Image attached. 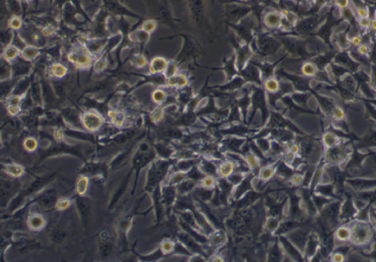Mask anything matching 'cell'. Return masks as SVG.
I'll return each mask as SVG.
<instances>
[{"label": "cell", "instance_id": "1", "mask_svg": "<svg viewBox=\"0 0 376 262\" xmlns=\"http://www.w3.org/2000/svg\"><path fill=\"white\" fill-rule=\"evenodd\" d=\"M302 72L306 76H314L317 74V68L311 63H305L302 67Z\"/></svg>", "mask_w": 376, "mask_h": 262}, {"label": "cell", "instance_id": "2", "mask_svg": "<svg viewBox=\"0 0 376 262\" xmlns=\"http://www.w3.org/2000/svg\"><path fill=\"white\" fill-rule=\"evenodd\" d=\"M84 123L88 126V128H94L99 126V120L98 117L93 116V115H88L87 117H85V122Z\"/></svg>", "mask_w": 376, "mask_h": 262}, {"label": "cell", "instance_id": "3", "mask_svg": "<svg viewBox=\"0 0 376 262\" xmlns=\"http://www.w3.org/2000/svg\"><path fill=\"white\" fill-rule=\"evenodd\" d=\"M55 197L52 195H48L43 197L40 200V204L45 207L52 206L55 202Z\"/></svg>", "mask_w": 376, "mask_h": 262}, {"label": "cell", "instance_id": "4", "mask_svg": "<svg viewBox=\"0 0 376 262\" xmlns=\"http://www.w3.org/2000/svg\"><path fill=\"white\" fill-rule=\"evenodd\" d=\"M166 66V62L163 59H155V60L152 63V68L154 71H160L165 69Z\"/></svg>", "mask_w": 376, "mask_h": 262}, {"label": "cell", "instance_id": "5", "mask_svg": "<svg viewBox=\"0 0 376 262\" xmlns=\"http://www.w3.org/2000/svg\"><path fill=\"white\" fill-rule=\"evenodd\" d=\"M233 170V165L232 163L227 162L221 165L220 167V173L223 176H227L231 173Z\"/></svg>", "mask_w": 376, "mask_h": 262}, {"label": "cell", "instance_id": "6", "mask_svg": "<svg viewBox=\"0 0 376 262\" xmlns=\"http://www.w3.org/2000/svg\"><path fill=\"white\" fill-rule=\"evenodd\" d=\"M369 46L366 44V43H362V44L358 46L356 48V52H357V54L358 55L360 56H362V57H366L369 54Z\"/></svg>", "mask_w": 376, "mask_h": 262}, {"label": "cell", "instance_id": "7", "mask_svg": "<svg viewBox=\"0 0 376 262\" xmlns=\"http://www.w3.org/2000/svg\"><path fill=\"white\" fill-rule=\"evenodd\" d=\"M282 242H283V243L284 244V247H285V248L287 250V251L289 253H290L291 255H292L293 257H295V259H301V257H300V255L298 254V253L297 252L296 250H295V249L293 248V247L291 245V244L289 243V242L286 241V239H282Z\"/></svg>", "mask_w": 376, "mask_h": 262}, {"label": "cell", "instance_id": "8", "mask_svg": "<svg viewBox=\"0 0 376 262\" xmlns=\"http://www.w3.org/2000/svg\"><path fill=\"white\" fill-rule=\"evenodd\" d=\"M355 14L359 19L369 17V10L365 7H357L356 9Z\"/></svg>", "mask_w": 376, "mask_h": 262}, {"label": "cell", "instance_id": "9", "mask_svg": "<svg viewBox=\"0 0 376 262\" xmlns=\"http://www.w3.org/2000/svg\"><path fill=\"white\" fill-rule=\"evenodd\" d=\"M351 2L350 0H334V5L340 10H344L349 8Z\"/></svg>", "mask_w": 376, "mask_h": 262}, {"label": "cell", "instance_id": "10", "mask_svg": "<svg viewBox=\"0 0 376 262\" xmlns=\"http://www.w3.org/2000/svg\"><path fill=\"white\" fill-rule=\"evenodd\" d=\"M370 23L371 19H369V17L358 19V25H359V27L362 28V29H367V28H369V27H370Z\"/></svg>", "mask_w": 376, "mask_h": 262}, {"label": "cell", "instance_id": "11", "mask_svg": "<svg viewBox=\"0 0 376 262\" xmlns=\"http://www.w3.org/2000/svg\"><path fill=\"white\" fill-rule=\"evenodd\" d=\"M273 172H274V170H273V168L266 167L263 169L262 172H261V177L264 178V179H267V178H270L273 176Z\"/></svg>", "mask_w": 376, "mask_h": 262}, {"label": "cell", "instance_id": "12", "mask_svg": "<svg viewBox=\"0 0 376 262\" xmlns=\"http://www.w3.org/2000/svg\"><path fill=\"white\" fill-rule=\"evenodd\" d=\"M338 209H339L338 204H334V205H332V206H330L329 208L328 209V210L326 211V214H327L328 217H335L336 214H337Z\"/></svg>", "mask_w": 376, "mask_h": 262}, {"label": "cell", "instance_id": "13", "mask_svg": "<svg viewBox=\"0 0 376 262\" xmlns=\"http://www.w3.org/2000/svg\"><path fill=\"white\" fill-rule=\"evenodd\" d=\"M351 184L356 187H370L372 185H374V182H366V181H352Z\"/></svg>", "mask_w": 376, "mask_h": 262}, {"label": "cell", "instance_id": "14", "mask_svg": "<svg viewBox=\"0 0 376 262\" xmlns=\"http://www.w3.org/2000/svg\"><path fill=\"white\" fill-rule=\"evenodd\" d=\"M65 238V233L62 231H56L52 234V239L56 242H61Z\"/></svg>", "mask_w": 376, "mask_h": 262}, {"label": "cell", "instance_id": "15", "mask_svg": "<svg viewBox=\"0 0 376 262\" xmlns=\"http://www.w3.org/2000/svg\"><path fill=\"white\" fill-rule=\"evenodd\" d=\"M77 206L82 215H87V213H88V207H87L85 203L83 201V200L79 199L77 200Z\"/></svg>", "mask_w": 376, "mask_h": 262}, {"label": "cell", "instance_id": "16", "mask_svg": "<svg viewBox=\"0 0 376 262\" xmlns=\"http://www.w3.org/2000/svg\"><path fill=\"white\" fill-rule=\"evenodd\" d=\"M266 88L267 90H270V91H275L278 90V87H279V85H278V83L275 82V80H269L267 81L266 82Z\"/></svg>", "mask_w": 376, "mask_h": 262}, {"label": "cell", "instance_id": "17", "mask_svg": "<svg viewBox=\"0 0 376 262\" xmlns=\"http://www.w3.org/2000/svg\"><path fill=\"white\" fill-rule=\"evenodd\" d=\"M350 43H351L352 46H353L358 47V46L362 43V38L358 35H354L352 37L351 40H350Z\"/></svg>", "mask_w": 376, "mask_h": 262}, {"label": "cell", "instance_id": "18", "mask_svg": "<svg viewBox=\"0 0 376 262\" xmlns=\"http://www.w3.org/2000/svg\"><path fill=\"white\" fill-rule=\"evenodd\" d=\"M267 20L269 25H275L279 21V17L275 14H270L267 16Z\"/></svg>", "mask_w": 376, "mask_h": 262}, {"label": "cell", "instance_id": "19", "mask_svg": "<svg viewBox=\"0 0 376 262\" xmlns=\"http://www.w3.org/2000/svg\"><path fill=\"white\" fill-rule=\"evenodd\" d=\"M186 79L183 77V76H177V77L173 78V83H174L173 85H180V86H183V85H186Z\"/></svg>", "mask_w": 376, "mask_h": 262}, {"label": "cell", "instance_id": "20", "mask_svg": "<svg viewBox=\"0 0 376 262\" xmlns=\"http://www.w3.org/2000/svg\"><path fill=\"white\" fill-rule=\"evenodd\" d=\"M86 186H87V180L85 179V178H82V179L79 182V184H78V190H79L81 193H84V190H85V189H86Z\"/></svg>", "mask_w": 376, "mask_h": 262}, {"label": "cell", "instance_id": "21", "mask_svg": "<svg viewBox=\"0 0 376 262\" xmlns=\"http://www.w3.org/2000/svg\"><path fill=\"white\" fill-rule=\"evenodd\" d=\"M353 213V209L351 202H347L344 209V214L345 216H349Z\"/></svg>", "mask_w": 376, "mask_h": 262}, {"label": "cell", "instance_id": "22", "mask_svg": "<svg viewBox=\"0 0 376 262\" xmlns=\"http://www.w3.org/2000/svg\"><path fill=\"white\" fill-rule=\"evenodd\" d=\"M43 224V220L39 217H35L31 220V225L35 228H38Z\"/></svg>", "mask_w": 376, "mask_h": 262}, {"label": "cell", "instance_id": "23", "mask_svg": "<svg viewBox=\"0 0 376 262\" xmlns=\"http://www.w3.org/2000/svg\"><path fill=\"white\" fill-rule=\"evenodd\" d=\"M356 236H357V237L360 239L364 238L366 237V229L362 228V227L358 228L356 229Z\"/></svg>", "mask_w": 376, "mask_h": 262}, {"label": "cell", "instance_id": "24", "mask_svg": "<svg viewBox=\"0 0 376 262\" xmlns=\"http://www.w3.org/2000/svg\"><path fill=\"white\" fill-rule=\"evenodd\" d=\"M203 184L205 187H211L214 185V179L211 177H206L203 180Z\"/></svg>", "mask_w": 376, "mask_h": 262}, {"label": "cell", "instance_id": "25", "mask_svg": "<svg viewBox=\"0 0 376 262\" xmlns=\"http://www.w3.org/2000/svg\"><path fill=\"white\" fill-rule=\"evenodd\" d=\"M319 190L322 193L325 194V195H331L332 194V187L331 186H324L320 187L319 188Z\"/></svg>", "mask_w": 376, "mask_h": 262}, {"label": "cell", "instance_id": "26", "mask_svg": "<svg viewBox=\"0 0 376 262\" xmlns=\"http://www.w3.org/2000/svg\"><path fill=\"white\" fill-rule=\"evenodd\" d=\"M154 98L156 101H161L164 99V93L161 92V91H156V92L154 93Z\"/></svg>", "mask_w": 376, "mask_h": 262}, {"label": "cell", "instance_id": "27", "mask_svg": "<svg viewBox=\"0 0 376 262\" xmlns=\"http://www.w3.org/2000/svg\"><path fill=\"white\" fill-rule=\"evenodd\" d=\"M277 226V222L275 220H270L267 222V228L269 229V231H272Z\"/></svg>", "mask_w": 376, "mask_h": 262}, {"label": "cell", "instance_id": "28", "mask_svg": "<svg viewBox=\"0 0 376 262\" xmlns=\"http://www.w3.org/2000/svg\"><path fill=\"white\" fill-rule=\"evenodd\" d=\"M248 160L249 163L251 164V165L253 168H256V167H257V166H258L257 165V162H256V160L255 157H254L253 156H252V155H251V156H248Z\"/></svg>", "mask_w": 376, "mask_h": 262}, {"label": "cell", "instance_id": "29", "mask_svg": "<svg viewBox=\"0 0 376 262\" xmlns=\"http://www.w3.org/2000/svg\"><path fill=\"white\" fill-rule=\"evenodd\" d=\"M8 170H9V171L10 172H12L13 174H15V175H19L21 172V168L19 167H14V166H13V167H10Z\"/></svg>", "mask_w": 376, "mask_h": 262}, {"label": "cell", "instance_id": "30", "mask_svg": "<svg viewBox=\"0 0 376 262\" xmlns=\"http://www.w3.org/2000/svg\"><path fill=\"white\" fill-rule=\"evenodd\" d=\"M163 249L166 252H169L173 249V244L169 242H166L163 244Z\"/></svg>", "mask_w": 376, "mask_h": 262}, {"label": "cell", "instance_id": "31", "mask_svg": "<svg viewBox=\"0 0 376 262\" xmlns=\"http://www.w3.org/2000/svg\"><path fill=\"white\" fill-rule=\"evenodd\" d=\"M110 250H111L110 247L109 245H105L102 248V253H103L104 255H107L110 253Z\"/></svg>", "mask_w": 376, "mask_h": 262}, {"label": "cell", "instance_id": "32", "mask_svg": "<svg viewBox=\"0 0 376 262\" xmlns=\"http://www.w3.org/2000/svg\"><path fill=\"white\" fill-rule=\"evenodd\" d=\"M309 246H308V253L309 254H312V253H313V251L314 250V248H315V246H316V243H315L314 241H313L312 240Z\"/></svg>", "mask_w": 376, "mask_h": 262}, {"label": "cell", "instance_id": "33", "mask_svg": "<svg viewBox=\"0 0 376 262\" xmlns=\"http://www.w3.org/2000/svg\"><path fill=\"white\" fill-rule=\"evenodd\" d=\"M29 140L27 141V143H26V146L28 148H30V149H33L35 145V143L34 140H30V143H29Z\"/></svg>", "mask_w": 376, "mask_h": 262}, {"label": "cell", "instance_id": "34", "mask_svg": "<svg viewBox=\"0 0 376 262\" xmlns=\"http://www.w3.org/2000/svg\"><path fill=\"white\" fill-rule=\"evenodd\" d=\"M11 24H12L13 27L17 28V27H19V26H20V25H21V22L18 19H15L12 21Z\"/></svg>", "mask_w": 376, "mask_h": 262}, {"label": "cell", "instance_id": "35", "mask_svg": "<svg viewBox=\"0 0 376 262\" xmlns=\"http://www.w3.org/2000/svg\"><path fill=\"white\" fill-rule=\"evenodd\" d=\"M315 201H316V203H317V205H318L319 206H321L325 202H326L325 199H323V198H316V199H315Z\"/></svg>", "mask_w": 376, "mask_h": 262}, {"label": "cell", "instance_id": "36", "mask_svg": "<svg viewBox=\"0 0 376 262\" xmlns=\"http://www.w3.org/2000/svg\"><path fill=\"white\" fill-rule=\"evenodd\" d=\"M369 28H371V29L373 30H376V19H371L370 27H369Z\"/></svg>", "mask_w": 376, "mask_h": 262}, {"label": "cell", "instance_id": "37", "mask_svg": "<svg viewBox=\"0 0 376 262\" xmlns=\"http://www.w3.org/2000/svg\"><path fill=\"white\" fill-rule=\"evenodd\" d=\"M182 178H183V175H182V173H179V174L176 175L174 177H173V181H174V182H179V181L181 180Z\"/></svg>", "mask_w": 376, "mask_h": 262}, {"label": "cell", "instance_id": "38", "mask_svg": "<svg viewBox=\"0 0 376 262\" xmlns=\"http://www.w3.org/2000/svg\"><path fill=\"white\" fill-rule=\"evenodd\" d=\"M15 54H16V52H15V51H14V50H12V49H10V50H8V54H7V55H8V57H10V58H11V57H14V55H15Z\"/></svg>", "mask_w": 376, "mask_h": 262}, {"label": "cell", "instance_id": "39", "mask_svg": "<svg viewBox=\"0 0 376 262\" xmlns=\"http://www.w3.org/2000/svg\"><path fill=\"white\" fill-rule=\"evenodd\" d=\"M67 205H68V203L63 201V202L62 203V204H60V206H62V207H66V206H67Z\"/></svg>", "mask_w": 376, "mask_h": 262}, {"label": "cell", "instance_id": "40", "mask_svg": "<svg viewBox=\"0 0 376 262\" xmlns=\"http://www.w3.org/2000/svg\"><path fill=\"white\" fill-rule=\"evenodd\" d=\"M374 19H376V13H375V18H374Z\"/></svg>", "mask_w": 376, "mask_h": 262}, {"label": "cell", "instance_id": "41", "mask_svg": "<svg viewBox=\"0 0 376 262\" xmlns=\"http://www.w3.org/2000/svg\"><path fill=\"white\" fill-rule=\"evenodd\" d=\"M375 217H376V215H375Z\"/></svg>", "mask_w": 376, "mask_h": 262}]
</instances>
